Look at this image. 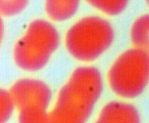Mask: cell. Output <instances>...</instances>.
Listing matches in <instances>:
<instances>
[{
    "label": "cell",
    "mask_w": 149,
    "mask_h": 123,
    "mask_svg": "<svg viewBox=\"0 0 149 123\" xmlns=\"http://www.w3.org/2000/svg\"><path fill=\"white\" fill-rule=\"evenodd\" d=\"M102 90V77L93 67L77 68L61 88L47 123H86Z\"/></svg>",
    "instance_id": "1"
},
{
    "label": "cell",
    "mask_w": 149,
    "mask_h": 123,
    "mask_svg": "<svg viewBox=\"0 0 149 123\" xmlns=\"http://www.w3.org/2000/svg\"><path fill=\"white\" fill-rule=\"evenodd\" d=\"M59 44L58 32L51 23L33 21L14 47V62L23 70L38 71L45 66Z\"/></svg>",
    "instance_id": "2"
},
{
    "label": "cell",
    "mask_w": 149,
    "mask_h": 123,
    "mask_svg": "<svg viewBox=\"0 0 149 123\" xmlns=\"http://www.w3.org/2000/svg\"><path fill=\"white\" fill-rule=\"evenodd\" d=\"M113 37V30L107 21L89 16L78 21L68 30L65 44L74 58L81 62H92L109 47Z\"/></svg>",
    "instance_id": "3"
},
{
    "label": "cell",
    "mask_w": 149,
    "mask_h": 123,
    "mask_svg": "<svg viewBox=\"0 0 149 123\" xmlns=\"http://www.w3.org/2000/svg\"><path fill=\"white\" fill-rule=\"evenodd\" d=\"M149 76L148 52L136 48L126 51L116 60L109 70L108 81L116 94L130 99L144 90Z\"/></svg>",
    "instance_id": "4"
},
{
    "label": "cell",
    "mask_w": 149,
    "mask_h": 123,
    "mask_svg": "<svg viewBox=\"0 0 149 123\" xmlns=\"http://www.w3.org/2000/svg\"><path fill=\"white\" fill-rule=\"evenodd\" d=\"M8 92L15 108L19 111H47L51 91L47 85L40 80L22 79L15 82Z\"/></svg>",
    "instance_id": "5"
},
{
    "label": "cell",
    "mask_w": 149,
    "mask_h": 123,
    "mask_svg": "<svg viewBox=\"0 0 149 123\" xmlns=\"http://www.w3.org/2000/svg\"><path fill=\"white\" fill-rule=\"evenodd\" d=\"M95 123H140V117L131 104L113 102L103 107Z\"/></svg>",
    "instance_id": "6"
},
{
    "label": "cell",
    "mask_w": 149,
    "mask_h": 123,
    "mask_svg": "<svg viewBox=\"0 0 149 123\" xmlns=\"http://www.w3.org/2000/svg\"><path fill=\"white\" fill-rule=\"evenodd\" d=\"M79 0H45V11L48 17L55 22L70 19L77 12Z\"/></svg>",
    "instance_id": "7"
},
{
    "label": "cell",
    "mask_w": 149,
    "mask_h": 123,
    "mask_svg": "<svg viewBox=\"0 0 149 123\" xmlns=\"http://www.w3.org/2000/svg\"><path fill=\"white\" fill-rule=\"evenodd\" d=\"M149 18L148 15L139 17L131 30V39L136 48L147 50L149 47Z\"/></svg>",
    "instance_id": "8"
},
{
    "label": "cell",
    "mask_w": 149,
    "mask_h": 123,
    "mask_svg": "<svg viewBox=\"0 0 149 123\" xmlns=\"http://www.w3.org/2000/svg\"><path fill=\"white\" fill-rule=\"evenodd\" d=\"M88 4L104 14L115 16L121 13L128 0H86Z\"/></svg>",
    "instance_id": "9"
},
{
    "label": "cell",
    "mask_w": 149,
    "mask_h": 123,
    "mask_svg": "<svg viewBox=\"0 0 149 123\" xmlns=\"http://www.w3.org/2000/svg\"><path fill=\"white\" fill-rule=\"evenodd\" d=\"M29 0H0V17H12L22 12Z\"/></svg>",
    "instance_id": "10"
},
{
    "label": "cell",
    "mask_w": 149,
    "mask_h": 123,
    "mask_svg": "<svg viewBox=\"0 0 149 123\" xmlns=\"http://www.w3.org/2000/svg\"><path fill=\"white\" fill-rule=\"evenodd\" d=\"M14 104L8 91L0 88V123H6L14 112Z\"/></svg>",
    "instance_id": "11"
},
{
    "label": "cell",
    "mask_w": 149,
    "mask_h": 123,
    "mask_svg": "<svg viewBox=\"0 0 149 123\" xmlns=\"http://www.w3.org/2000/svg\"><path fill=\"white\" fill-rule=\"evenodd\" d=\"M47 111L19 110V123H47Z\"/></svg>",
    "instance_id": "12"
},
{
    "label": "cell",
    "mask_w": 149,
    "mask_h": 123,
    "mask_svg": "<svg viewBox=\"0 0 149 123\" xmlns=\"http://www.w3.org/2000/svg\"><path fill=\"white\" fill-rule=\"evenodd\" d=\"M3 32H4V25L3 22L2 20L1 17H0V45L2 40L3 36Z\"/></svg>",
    "instance_id": "13"
}]
</instances>
